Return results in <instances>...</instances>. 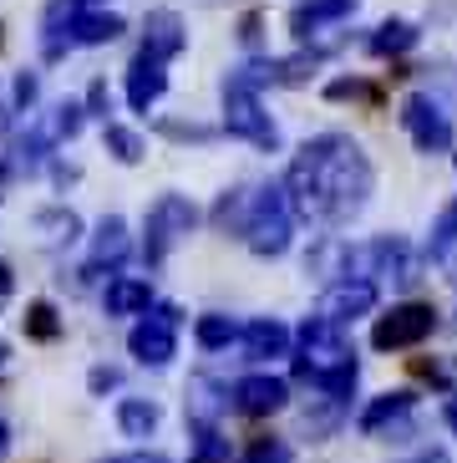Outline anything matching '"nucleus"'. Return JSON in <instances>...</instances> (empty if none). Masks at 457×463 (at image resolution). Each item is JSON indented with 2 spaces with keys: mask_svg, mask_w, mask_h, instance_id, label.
I'll use <instances>...</instances> for the list:
<instances>
[{
  "mask_svg": "<svg viewBox=\"0 0 457 463\" xmlns=\"http://www.w3.org/2000/svg\"><path fill=\"white\" fill-rule=\"evenodd\" d=\"M371 189H377L371 158L346 133L310 137L284 168V194H290L295 219H315V224H331V230L361 214Z\"/></svg>",
  "mask_w": 457,
  "mask_h": 463,
  "instance_id": "f257e3e1",
  "label": "nucleus"
},
{
  "mask_svg": "<svg viewBox=\"0 0 457 463\" xmlns=\"http://www.w3.org/2000/svg\"><path fill=\"white\" fill-rule=\"evenodd\" d=\"M295 372L321 387L331 402H346L356 387V346L346 341V331L325 316H310L300 326V346H295Z\"/></svg>",
  "mask_w": 457,
  "mask_h": 463,
  "instance_id": "f03ea898",
  "label": "nucleus"
},
{
  "mask_svg": "<svg viewBox=\"0 0 457 463\" xmlns=\"http://www.w3.org/2000/svg\"><path fill=\"white\" fill-rule=\"evenodd\" d=\"M239 240L265 260H275V255L290 250V240H295V209H290L284 184H265V189L249 194V214H244Z\"/></svg>",
  "mask_w": 457,
  "mask_h": 463,
  "instance_id": "7ed1b4c3",
  "label": "nucleus"
},
{
  "mask_svg": "<svg viewBox=\"0 0 457 463\" xmlns=\"http://www.w3.org/2000/svg\"><path fill=\"white\" fill-rule=\"evenodd\" d=\"M199 224V209L183 199V194H163L158 204L148 209V224H143V260L158 270L163 260L173 255V245H183Z\"/></svg>",
  "mask_w": 457,
  "mask_h": 463,
  "instance_id": "20e7f679",
  "label": "nucleus"
},
{
  "mask_svg": "<svg viewBox=\"0 0 457 463\" xmlns=\"http://www.w3.org/2000/svg\"><path fill=\"white\" fill-rule=\"evenodd\" d=\"M224 128L234 137H244V143H255V148H275V143H280V128H275V118L265 112L259 92H249V87L234 82V77H224Z\"/></svg>",
  "mask_w": 457,
  "mask_h": 463,
  "instance_id": "39448f33",
  "label": "nucleus"
},
{
  "mask_svg": "<svg viewBox=\"0 0 457 463\" xmlns=\"http://www.w3.org/2000/svg\"><path fill=\"white\" fill-rule=\"evenodd\" d=\"M432 326H437V311H432L427 300H406V306H391V311L377 321L371 346H377V352H406V346L427 341Z\"/></svg>",
  "mask_w": 457,
  "mask_h": 463,
  "instance_id": "423d86ee",
  "label": "nucleus"
},
{
  "mask_svg": "<svg viewBox=\"0 0 457 463\" xmlns=\"http://www.w3.org/2000/svg\"><path fill=\"white\" fill-rule=\"evenodd\" d=\"M127 352L143 367H168L178 356V306H153V316H143L127 336Z\"/></svg>",
  "mask_w": 457,
  "mask_h": 463,
  "instance_id": "0eeeda50",
  "label": "nucleus"
},
{
  "mask_svg": "<svg viewBox=\"0 0 457 463\" xmlns=\"http://www.w3.org/2000/svg\"><path fill=\"white\" fill-rule=\"evenodd\" d=\"M402 128L412 133V143H417L422 153L452 148V123H447V112L437 108L427 92H412V97L402 102Z\"/></svg>",
  "mask_w": 457,
  "mask_h": 463,
  "instance_id": "6e6552de",
  "label": "nucleus"
},
{
  "mask_svg": "<svg viewBox=\"0 0 457 463\" xmlns=\"http://www.w3.org/2000/svg\"><path fill=\"white\" fill-rule=\"evenodd\" d=\"M290 402V382L284 377H269V372H255V377H239L234 392H228V408L244 412V418H269Z\"/></svg>",
  "mask_w": 457,
  "mask_h": 463,
  "instance_id": "1a4fd4ad",
  "label": "nucleus"
},
{
  "mask_svg": "<svg viewBox=\"0 0 457 463\" xmlns=\"http://www.w3.org/2000/svg\"><path fill=\"white\" fill-rule=\"evenodd\" d=\"M412 408H417V397L412 392H381L377 402L361 412V433L406 443V438H412Z\"/></svg>",
  "mask_w": 457,
  "mask_h": 463,
  "instance_id": "9d476101",
  "label": "nucleus"
},
{
  "mask_svg": "<svg viewBox=\"0 0 457 463\" xmlns=\"http://www.w3.org/2000/svg\"><path fill=\"white\" fill-rule=\"evenodd\" d=\"M377 306V286L371 280H331L321 296V306H315V316H325V321H336V326H346V321H356V316H366Z\"/></svg>",
  "mask_w": 457,
  "mask_h": 463,
  "instance_id": "9b49d317",
  "label": "nucleus"
},
{
  "mask_svg": "<svg viewBox=\"0 0 457 463\" xmlns=\"http://www.w3.org/2000/svg\"><path fill=\"white\" fill-rule=\"evenodd\" d=\"M163 92H168V71H163V61H158V56H148V52H137L133 67H127V108L148 112Z\"/></svg>",
  "mask_w": 457,
  "mask_h": 463,
  "instance_id": "f8f14e48",
  "label": "nucleus"
},
{
  "mask_svg": "<svg viewBox=\"0 0 457 463\" xmlns=\"http://www.w3.org/2000/svg\"><path fill=\"white\" fill-rule=\"evenodd\" d=\"M189 46V26L178 11H148V26H143V52L158 56V61H173L178 52Z\"/></svg>",
  "mask_w": 457,
  "mask_h": 463,
  "instance_id": "ddd939ff",
  "label": "nucleus"
},
{
  "mask_svg": "<svg viewBox=\"0 0 457 463\" xmlns=\"http://www.w3.org/2000/svg\"><path fill=\"white\" fill-rule=\"evenodd\" d=\"M122 15H107V11H67V46H102V42H117L122 36Z\"/></svg>",
  "mask_w": 457,
  "mask_h": 463,
  "instance_id": "4468645a",
  "label": "nucleus"
},
{
  "mask_svg": "<svg viewBox=\"0 0 457 463\" xmlns=\"http://www.w3.org/2000/svg\"><path fill=\"white\" fill-rule=\"evenodd\" d=\"M350 11H356V0H300L295 11H290V31L305 42V36H315V31L346 21Z\"/></svg>",
  "mask_w": 457,
  "mask_h": 463,
  "instance_id": "2eb2a0df",
  "label": "nucleus"
},
{
  "mask_svg": "<svg viewBox=\"0 0 457 463\" xmlns=\"http://www.w3.org/2000/svg\"><path fill=\"white\" fill-rule=\"evenodd\" d=\"M239 341H244V356H249V362H269V356L290 352V331H284V321H275V316L249 321V326L239 331Z\"/></svg>",
  "mask_w": 457,
  "mask_h": 463,
  "instance_id": "dca6fc26",
  "label": "nucleus"
},
{
  "mask_svg": "<svg viewBox=\"0 0 457 463\" xmlns=\"http://www.w3.org/2000/svg\"><path fill=\"white\" fill-rule=\"evenodd\" d=\"M122 260H127V224H122L117 214H107L102 224H97V240H92V260H87V275H97L102 265H107V270H117Z\"/></svg>",
  "mask_w": 457,
  "mask_h": 463,
  "instance_id": "f3484780",
  "label": "nucleus"
},
{
  "mask_svg": "<svg viewBox=\"0 0 457 463\" xmlns=\"http://www.w3.org/2000/svg\"><path fill=\"white\" fill-rule=\"evenodd\" d=\"M102 306H107V316H148L153 290H148V280H137V275H117V280H107Z\"/></svg>",
  "mask_w": 457,
  "mask_h": 463,
  "instance_id": "a211bd4d",
  "label": "nucleus"
},
{
  "mask_svg": "<svg viewBox=\"0 0 457 463\" xmlns=\"http://www.w3.org/2000/svg\"><path fill=\"white\" fill-rule=\"evenodd\" d=\"M158 402H148V397H122L117 402V428L127 438H148L153 428H158Z\"/></svg>",
  "mask_w": 457,
  "mask_h": 463,
  "instance_id": "6ab92c4d",
  "label": "nucleus"
},
{
  "mask_svg": "<svg viewBox=\"0 0 457 463\" xmlns=\"http://www.w3.org/2000/svg\"><path fill=\"white\" fill-rule=\"evenodd\" d=\"M239 321H234V316H199V321H193V341H199L203 352H224L228 341H239Z\"/></svg>",
  "mask_w": 457,
  "mask_h": 463,
  "instance_id": "aec40b11",
  "label": "nucleus"
},
{
  "mask_svg": "<svg viewBox=\"0 0 457 463\" xmlns=\"http://www.w3.org/2000/svg\"><path fill=\"white\" fill-rule=\"evenodd\" d=\"M366 46H371L377 56H402V52L417 46V26H412V21H381L377 36H371Z\"/></svg>",
  "mask_w": 457,
  "mask_h": 463,
  "instance_id": "412c9836",
  "label": "nucleus"
},
{
  "mask_svg": "<svg viewBox=\"0 0 457 463\" xmlns=\"http://www.w3.org/2000/svg\"><path fill=\"white\" fill-rule=\"evenodd\" d=\"M457 250V199L437 214V224H432V240H427V260H447Z\"/></svg>",
  "mask_w": 457,
  "mask_h": 463,
  "instance_id": "4be33fe9",
  "label": "nucleus"
},
{
  "mask_svg": "<svg viewBox=\"0 0 457 463\" xmlns=\"http://www.w3.org/2000/svg\"><path fill=\"white\" fill-rule=\"evenodd\" d=\"M102 143H107V153L117 158V164H137V158H143V137H137L133 128H122V123L102 128Z\"/></svg>",
  "mask_w": 457,
  "mask_h": 463,
  "instance_id": "5701e85b",
  "label": "nucleus"
},
{
  "mask_svg": "<svg viewBox=\"0 0 457 463\" xmlns=\"http://www.w3.org/2000/svg\"><path fill=\"white\" fill-rule=\"evenodd\" d=\"M36 230H46V240H51V245H71L81 224H77V214H71V209H41Z\"/></svg>",
  "mask_w": 457,
  "mask_h": 463,
  "instance_id": "b1692460",
  "label": "nucleus"
},
{
  "mask_svg": "<svg viewBox=\"0 0 457 463\" xmlns=\"http://www.w3.org/2000/svg\"><path fill=\"white\" fill-rule=\"evenodd\" d=\"M56 331H61V321H56V306H51V300H36V306L26 311V336L56 341Z\"/></svg>",
  "mask_w": 457,
  "mask_h": 463,
  "instance_id": "393cba45",
  "label": "nucleus"
},
{
  "mask_svg": "<svg viewBox=\"0 0 457 463\" xmlns=\"http://www.w3.org/2000/svg\"><path fill=\"white\" fill-rule=\"evenodd\" d=\"M295 453H290V443L284 438H255V449L244 453V463H290Z\"/></svg>",
  "mask_w": 457,
  "mask_h": 463,
  "instance_id": "a878e982",
  "label": "nucleus"
},
{
  "mask_svg": "<svg viewBox=\"0 0 457 463\" xmlns=\"http://www.w3.org/2000/svg\"><path fill=\"white\" fill-rule=\"evenodd\" d=\"M193 458H199V463H228V438H219L214 428H199V443H193Z\"/></svg>",
  "mask_w": 457,
  "mask_h": 463,
  "instance_id": "bb28decb",
  "label": "nucleus"
},
{
  "mask_svg": "<svg viewBox=\"0 0 457 463\" xmlns=\"http://www.w3.org/2000/svg\"><path fill=\"white\" fill-rule=\"evenodd\" d=\"M325 97H336V102H340V97H377V87H371V82H356V77H340V82L325 87Z\"/></svg>",
  "mask_w": 457,
  "mask_h": 463,
  "instance_id": "cd10ccee",
  "label": "nucleus"
},
{
  "mask_svg": "<svg viewBox=\"0 0 457 463\" xmlns=\"http://www.w3.org/2000/svg\"><path fill=\"white\" fill-rule=\"evenodd\" d=\"M81 108L92 112V118H107L112 112V97H107V82H92V92H87V102Z\"/></svg>",
  "mask_w": 457,
  "mask_h": 463,
  "instance_id": "c85d7f7f",
  "label": "nucleus"
},
{
  "mask_svg": "<svg viewBox=\"0 0 457 463\" xmlns=\"http://www.w3.org/2000/svg\"><path fill=\"white\" fill-rule=\"evenodd\" d=\"M36 92H41L36 71H21V77H15V108H31V102H36Z\"/></svg>",
  "mask_w": 457,
  "mask_h": 463,
  "instance_id": "c756f323",
  "label": "nucleus"
},
{
  "mask_svg": "<svg viewBox=\"0 0 457 463\" xmlns=\"http://www.w3.org/2000/svg\"><path fill=\"white\" fill-rule=\"evenodd\" d=\"M102 463H168V453H158V449H137V453H117V458H102Z\"/></svg>",
  "mask_w": 457,
  "mask_h": 463,
  "instance_id": "7c9ffc66",
  "label": "nucleus"
},
{
  "mask_svg": "<svg viewBox=\"0 0 457 463\" xmlns=\"http://www.w3.org/2000/svg\"><path fill=\"white\" fill-rule=\"evenodd\" d=\"M11 290H15V270L0 260V311H5V300H11Z\"/></svg>",
  "mask_w": 457,
  "mask_h": 463,
  "instance_id": "2f4dec72",
  "label": "nucleus"
},
{
  "mask_svg": "<svg viewBox=\"0 0 457 463\" xmlns=\"http://www.w3.org/2000/svg\"><path fill=\"white\" fill-rule=\"evenodd\" d=\"M107 387H117V372H112V367H97V372H92V392H107Z\"/></svg>",
  "mask_w": 457,
  "mask_h": 463,
  "instance_id": "473e14b6",
  "label": "nucleus"
},
{
  "mask_svg": "<svg viewBox=\"0 0 457 463\" xmlns=\"http://www.w3.org/2000/svg\"><path fill=\"white\" fill-rule=\"evenodd\" d=\"M443 418H447V428H452V433H457V387H452V392H447V402H443Z\"/></svg>",
  "mask_w": 457,
  "mask_h": 463,
  "instance_id": "72a5a7b5",
  "label": "nucleus"
},
{
  "mask_svg": "<svg viewBox=\"0 0 457 463\" xmlns=\"http://www.w3.org/2000/svg\"><path fill=\"white\" fill-rule=\"evenodd\" d=\"M412 463H447V453H443V449H427V453H417Z\"/></svg>",
  "mask_w": 457,
  "mask_h": 463,
  "instance_id": "f704fd0d",
  "label": "nucleus"
},
{
  "mask_svg": "<svg viewBox=\"0 0 457 463\" xmlns=\"http://www.w3.org/2000/svg\"><path fill=\"white\" fill-rule=\"evenodd\" d=\"M5 453H11V428L0 422V458H5Z\"/></svg>",
  "mask_w": 457,
  "mask_h": 463,
  "instance_id": "c9c22d12",
  "label": "nucleus"
},
{
  "mask_svg": "<svg viewBox=\"0 0 457 463\" xmlns=\"http://www.w3.org/2000/svg\"><path fill=\"white\" fill-rule=\"evenodd\" d=\"M5 356H11V346H0V372H5Z\"/></svg>",
  "mask_w": 457,
  "mask_h": 463,
  "instance_id": "e433bc0d",
  "label": "nucleus"
}]
</instances>
